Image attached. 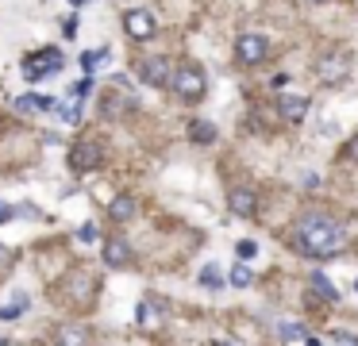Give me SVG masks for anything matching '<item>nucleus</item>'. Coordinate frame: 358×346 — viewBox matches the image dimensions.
<instances>
[{"instance_id": "nucleus-1", "label": "nucleus", "mask_w": 358, "mask_h": 346, "mask_svg": "<svg viewBox=\"0 0 358 346\" xmlns=\"http://www.w3.org/2000/svg\"><path fill=\"white\" fill-rule=\"evenodd\" d=\"M289 242H293L297 254H304V258H335V254H343V250L350 246V235L335 216L312 208V211H304V216L293 220Z\"/></svg>"}, {"instance_id": "nucleus-2", "label": "nucleus", "mask_w": 358, "mask_h": 346, "mask_svg": "<svg viewBox=\"0 0 358 346\" xmlns=\"http://www.w3.org/2000/svg\"><path fill=\"white\" fill-rule=\"evenodd\" d=\"M170 89H174L181 100L197 104V100L204 96V89H208V81H204V69L193 66V62H189V66H177L174 69V85H170Z\"/></svg>"}, {"instance_id": "nucleus-3", "label": "nucleus", "mask_w": 358, "mask_h": 346, "mask_svg": "<svg viewBox=\"0 0 358 346\" xmlns=\"http://www.w3.org/2000/svg\"><path fill=\"white\" fill-rule=\"evenodd\" d=\"M66 66V54L62 50H35L31 58H23V77L27 81H43L47 73H58V69Z\"/></svg>"}, {"instance_id": "nucleus-4", "label": "nucleus", "mask_w": 358, "mask_h": 346, "mask_svg": "<svg viewBox=\"0 0 358 346\" xmlns=\"http://www.w3.org/2000/svg\"><path fill=\"white\" fill-rule=\"evenodd\" d=\"M316 77L324 85H343L350 77V54L347 50H328V54L316 62Z\"/></svg>"}, {"instance_id": "nucleus-5", "label": "nucleus", "mask_w": 358, "mask_h": 346, "mask_svg": "<svg viewBox=\"0 0 358 346\" xmlns=\"http://www.w3.org/2000/svg\"><path fill=\"white\" fill-rule=\"evenodd\" d=\"M100 162H104V146H100L97 139H81V143H74V150H69V170L74 173H93Z\"/></svg>"}, {"instance_id": "nucleus-6", "label": "nucleus", "mask_w": 358, "mask_h": 346, "mask_svg": "<svg viewBox=\"0 0 358 346\" xmlns=\"http://www.w3.org/2000/svg\"><path fill=\"white\" fill-rule=\"evenodd\" d=\"M266 54H270V43L262 35H239L235 38V62H239V66H262Z\"/></svg>"}, {"instance_id": "nucleus-7", "label": "nucleus", "mask_w": 358, "mask_h": 346, "mask_svg": "<svg viewBox=\"0 0 358 346\" xmlns=\"http://www.w3.org/2000/svg\"><path fill=\"white\" fill-rule=\"evenodd\" d=\"M139 77H143L146 85H155V89L174 85V66H170V58L150 54V58H143V62H139Z\"/></svg>"}, {"instance_id": "nucleus-8", "label": "nucleus", "mask_w": 358, "mask_h": 346, "mask_svg": "<svg viewBox=\"0 0 358 346\" xmlns=\"http://www.w3.org/2000/svg\"><path fill=\"white\" fill-rule=\"evenodd\" d=\"M124 31L135 43H146V38H155V31H158V23H155V16L150 12H143V8H131L124 16Z\"/></svg>"}, {"instance_id": "nucleus-9", "label": "nucleus", "mask_w": 358, "mask_h": 346, "mask_svg": "<svg viewBox=\"0 0 358 346\" xmlns=\"http://www.w3.org/2000/svg\"><path fill=\"white\" fill-rule=\"evenodd\" d=\"M227 208H232L235 216H243V220H251V216H258V192L254 189H232L227 192Z\"/></svg>"}, {"instance_id": "nucleus-10", "label": "nucleus", "mask_w": 358, "mask_h": 346, "mask_svg": "<svg viewBox=\"0 0 358 346\" xmlns=\"http://www.w3.org/2000/svg\"><path fill=\"white\" fill-rule=\"evenodd\" d=\"M127 262H131V246H127V239H124V235H108V239H104V266L124 269Z\"/></svg>"}, {"instance_id": "nucleus-11", "label": "nucleus", "mask_w": 358, "mask_h": 346, "mask_svg": "<svg viewBox=\"0 0 358 346\" xmlns=\"http://www.w3.org/2000/svg\"><path fill=\"white\" fill-rule=\"evenodd\" d=\"M309 108H312V100H309V96L293 93V96H281L278 112L285 115V119H293V124H300V119H304V115H309Z\"/></svg>"}, {"instance_id": "nucleus-12", "label": "nucleus", "mask_w": 358, "mask_h": 346, "mask_svg": "<svg viewBox=\"0 0 358 346\" xmlns=\"http://www.w3.org/2000/svg\"><path fill=\"white\" fill-rule=\"evenodd\" d=\"M135 211H139V204L131 200V196H116V200L108 204V216L116 223H127V220H135Z\"/></svg>"}, {"instance_id": "nucleus-13", "label": "nucleus", "mask_w": 358, "mask_h": 346, "mask_svg": "<svg viewBox=\"0 0 358 346\" xmlns=\"http://www.w3.org/2000/svg\"><path fill=\"white\" fill-rule=\"evenodd\" d=\"M189 139L201 143V146H208V143H216V127L208 124V119H193V124H189Z\"/></svg>"}, {"instance_id": "nucleus-14", "label": "nucleus", "mask_w": 358, "mask_h": 346, "mask_svg": "<svg viewBox=\"0 0 358 346\" xmlns=\"http://www.w3.org/2000/svg\"><path fill=\"white\" fill-rule=\"evenodd\" d=\"M309 285L316 288V292H320V297H324V300H328V304H335V300H339L335 285H331V281L324 277V273H320V269H312V273H309Z\"/></svg>"}, {"instance_id": "nucleus-15", "label": "nucleus", "mask_w": 358, "mask_h": 346, "mask_svg": "<svg viewBox=\"0 0 358 346\" xmlns=\"http://www.w3.org/2000/svg\"><path fill=\"white\" fill-rule=\"evenodd\" d=\"M43 108H58V104L50 96H31V93L16 100V112H43Z\"/></svg>"}, {"instance_id": "nucleus-16", "label": "nucleus", "mask_w": 358, "mask_h": 346, "mask_svg": "<svg viewBox=\"0 0 358 346\" xmlns=\"http://www.w3.org/2000/svg\"><path fill=\"white\" fill-rule=\"evenodd\" d=\"M89 335H85V327H62L58 331V346H85Z\"/></svg>"}, {"instance_id": "nucleus-17", "label": "nucleus", "mask_w": 358, "mask_h": 346, "mask_svg": "<svg viewBox=\"0 0 358 346\" xmlns=\"http://www.w3.org/2000/svg\"><path fill=\"white\" fill-rule=\"evenodd\" d=\"M139 323H143V327H158V323H162V308L150 304V300H143V304H139Z\"/></svg>"}, {"instance_id": "nucleus-18", "label": "nucleus", "mask_w": 358, "mask_h": 346, "mask_svg": "<svg viewBox=\"0 0 358 346\" xmlns=\"http://www.w3.org/2000/svg\"><path fill=\"white\" fill-rule=\"evenodd\" d=\"M201 285H204V288H220V285H223L220 269H216V266H204V269H201Z\"/></svg>"}, {"instance_id": "nucleus-19", "label": "nucleus", "mask_w": 358, "mask_h": 346, "mask_svg": "<svg viewBox=\"0 0 358 346\" xmlns=\"http://www.w3.org/2000/svg\"><path fill=\"white\" fill-rule=\"evenodd\" d=\"M251 281H254V273H251L247 266H232V285H235V288H247Z\"/></svg>"}, {"instance_id": "nucleus-20", "label": "nucleus", "mask_w": 358, "mask_h": 346, "mask_svg": "<svg viewBox=\"0 0 358 346\" xmlns=\"http://www.w3.org/2000/svg\"><path fill=\"white\" fill-rule=\"evenodd\" d=\"M100 62H108V50H89V54H81V66H85L89 73H93Z\"/></svg>"}, {"instance_id": "nucleus-21", "label": "nucleus", "mask_w": 358, "mask_h": 346, "mask_svg": "<svg viewBox=\"0 0 358 346\" xmlns=\"http://www.w3.org/2000/svg\"><path fill=\"white\" fill-rule=\"evenodd\" d=\"M278 335L285 338V343H289V338H304V331H300V323H281Z\"/></svg>"}, {"instance_id": "nucleus-22", "label": "nucleus", "mask_w": 358, "mask_h": 346, "mask_svg": "<svg viewBox=\"0 0 358 346\" xmlns=\"http://www.w3.org/2000/svg\"><path fill=\"white\" fill-rule=\"evenodd\" d=\"M235 250H239V258H254V254H258V242L243 239V242H239V246H235Z\"/></svg>"}, {"instance_id": "nucleus-23", "label": "nucleus", "mask_w": 358, "mask_h": 346, "mask_svg": "<svg viewBox=\"0 0 358 346\" xmlns=\"http://www.w3.org/2000/svg\"><path fill=\"white\" fill-rule=\"evenodd\" d=\"M23 304H27V300H16V304L0 308V316H4V319H16V316H20V312H23Z\"/></svg>"}, {"instance_id": "nucleus-24", "label": "nucleus", "mask_w": 358, "mask_h": 346, "mask_svg": "<svg viewBox=\"0 0 358 346\" xmlns=\"http://www.w3.org/2000/svg\"><path fill=\"white\" fill-rule=\"evenodd\" d=\"M331 343H335V346H358V338L347 335V331H335V335H331Z\"/></svg>"}, {"instance_id": "nucleus-25", "label": "nucleus", "mask_w": 358, "mask_h": 346, "mask_svg": "<svg viewBox=\"0 0 358 346\" xmlns=\"http://www.w3.org/2000/svg\"><path fill=\"white\" fill-rule=\"evenodd\" d=\"M97 235H100V231L93 227V223H85V227L78 231V239H81V242H93V239H97Z\"/></svg>"}, {"instance_id": "nucleus-26", "label": "nucleus", "mask_w": 358, "mask_h": 346, "mask_svg": "<svg viewBox=\"0 0 358 346\" xmlns=\"http://www.w3.org/2000/svg\"><path fill=\"white\" fill-rule=\"evenodd\" d=\"M12 216H16V208H12V204H0V223H8Z\"/></svg>"}, {"instance_id": "nucleus-27", "label": "nucleus", "mask_w": 358, "mask_h": 346, "mask_svg": "<svg viewBox=\"0 0 358 346\" xmlns=\"http://www.w3.org/2000/svg\"><path fill=\"white\" fill-rule=\"evenodd\" d=\"M347 150H350V158H355V162H358V135H355V139H350V146H347Z\"/></svg>"}, {"instance_id": "nucleus-28", "label": "nucleus", "mask_w": 358, "mask_h": 346, "mask_svg": "<svg viewBox=\"0 0 358 346\" xmlns=\"http://www.w3.org/2000/svg\"><path fill=\"white\" fill-rule=\"evenodd\" d=\"M304 346H320V338H304Z\"/></svg>"}, {"instance_id": "nucleus-29", "label": "nucleus", "mask_w": 358, "mask_h": 346, "mask_svg": "<svg viewBox=\"0 0 358 346\" xmlns=\"http://www.w3.org/2000/svg\"><path fill=\"white\" fill-rule=\"evenodd\" d=\"M212 346H239V343H212Z\"/></svg>"}, {"instance_id": "nucleus-30", "label": "nucleus", "mask_w": 358, "mask_h": 346, "mask_svg": "<svg viewBox=\"0 0 358 346\" xmlns=\"http://www.w3.org/2000/svg\"><path fill=\"white\" fill-rule=\"evenodd\" d=\"M69 4H89V0H69Z\"/></svg>"}, {"instance_id": "nucleus-31", "label": "nucleus", "mask_w": 358, "mask_h": 346, "mask_svg": "<svg viewBox=\"0 0 358 346\" xmlns=\"http://www.w3.org/2000/svg\"><path fill=\"white\" fill-rule=\"evenodd\" d=\"M0 346H8V343H4V338H0Z\"/></svg>"}]
</instances>
